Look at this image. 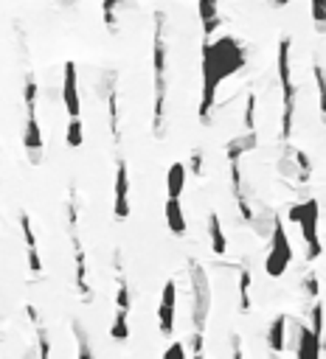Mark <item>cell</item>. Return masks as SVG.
<instances>
[{"label": "cell", "mask_w": 326, "mask_h": 359, "mask_svg": "<svg viewBox=\"0 0 326 359\" xmlns=\"http://www.w3.org/2000/svg\"><path fill=\"white\" fill-rule=\"evenodd\" d=\"M245 65V48L233 37H220L202 45V99H200V121L209 124L211 110L217 104L220 84L233 76Z\"/></svg>", "instance_id": "cell-1"}, {"label": "cell", "mask_w": 326, "mask_h": 359, "mask_svg": "<svg viewBox=\"0 0 326 359\" xmlns=\"http://www.w3.org/2000/svg\"><path fill=\"white\" fill-rule=\"evenodd\" d=\"M166 59H169V48H166V14L155 12V34H152V132L155 138H163V129H166V90H169V79H166Z\"/></svg>", "instance_id": "cell-2"}, {"label": "cell", "mask_w": 326, "mask_h": 359, "mask_svg": "<svg viewBox=\"0 0 326 359\" xmlns=\"http://www.w3.org/2000/svg\"><path fill=\"white\" fill-rule=\"evenodd\" d=\"M37 96H39L37 79L28 76L26 93H23V99H26V138H23V144H26V152H28L34 166L43 160V149H46L43 146V126H39V115H37Z\"/></svg>", "instance_id": "cell-3"}, {"label": "cell", "mask_w": 326, "mask_h": 359, "mask_svg": "<svg viewBox=\"0 0 326 359\" xmlns=\"http://www.w3.org/2000/svg\"><path fill=\"white\" fill-rule=\"evenodd\" d=\"M278 81L284 93V113H281V138L293 135V115H296V84L290 73V37L278 42Z\"/></svg>", "instance_id": "cell-4"}, {"label": "cell", "mask_w": 326, "mask_h": 359, "mask_svg": "<svg viewBox=\"0 0 326 359\" xmlns=\"http://www.w3.org/2000/svg\"><path fill=\"white\" fill-rule=\"evenodd\" d=\"M287 216H290V222H296L301 228V236L307 242V258L315 261L320 255V250H323L320 247V236H318V216H320L318 202L315 200H304V202L293 205Z\"/></svg>", "instance_id": "cell-5"}, {"label": "cell", "mask_w": 326, "mask_h": 359, "mask_svg": "<svg viewBox=\"0 0 326 359\" xmlns=\"http://www.w3.org/2000/svg\"><path fill=\"white\" fill-rule=\"evenodd\" d=\"M290 261H293V247H290L287 231H284L281 219H273V236H270V253L265 258V273L270 278H281L287 273Z\"/></svg>", "instance_id": "cell-6"}, {"label": "cell", "mask_w": 326, "mask_h": 359, "mask_svg": "<svg viewBox=\"0 0 326 359\" xmlns=\"http://www.w3.org/2000/svg\"><path fill=\"white\" fill-rule=\"evenodd\" d=\"M189 275H191V292H194V306H191V320L197 326V334H202L209 320V306H211V292H209V275L197 261H189Z\"/></svg>", "instance_id": "cell-7"}, {"label": "cell", "mask_w": 326, "mask_h": 359, "mask_svg": "<svg viewBox=\"0 0 326 359\" xmlns=\"http://www.w3.org/2000/svg\"><path fill=\"white\" fill-rule=\"evenodd\" d=\"M175 309H178V284L166 281L160 292V306H157V329L163 337L175 334Z\"/></svg>", "instance_id": "cell-8"}, {"label": "cell", "mask_w": 326, "mask_h": 359, "mask_svg": "<svg viewBox=\"0 0 326 359\" xmlns=\"http://www.w3.org/2000/svg\"><path fill=\"white\" fill-rule=\"evenodd\" d=\"M62 107L70 115V121L82 118V99H79V79H76V65L65 62L62 68Z\"/></svg>", "instance_id": "cell-9"}, {"label": "cell", "mask_w": 326, "mask_h": 359, "mask_svg": "<svg viewBox=\"0 0 326 359\" xmlns=\"http://www.w3.org/2000/svg\"><path fill=\"white\" fill-rule=\"evenodd\" d=\"M115 219L130 216V168L124 160H118L115 166V202H113Z\"/></svg>", "instance_id": "cell-10"}, {"label": "cell", "mask_w": 326, "mask_h": 359, "mask_svg": "<svg viewBox=\"0 0 326 359\" xmlns=\"http://www.w3.org/2000/svg\"><path fill=\"white\" fill-rule=\"evenodd\" d=\"M20 231L26 239V253H28V269L31 275L39 278L43 275V258H39V247H37V233H34V224L28 219V213H20Z\"/></svg>", "instance_id": "cell-11"}, {"label": "cell", "mask_w": 326, "mask_h": 359, "mask_svg": "<svg viewBox=\"0 0 326 359\" xmlns=\"http://www.w3.org/2000/svg\"><path fill=\"white\" fill-rule=\"evenodd\" d=\"M73 236V255H76V289H79V298L90 303L93 295H90V284H88V264H85V247H82L76 231L70 233Z\"/></svg>", "instance_id": "cell-12"}, {"label": "cell", "mask_w": 326, "mask_h": 359, "mask_svg": "<svg viewBox=\"0 0 326 359\" xmlns=\"http://www.w3.org/2000/svg\"><path fill=\"white\" fill-rule=\"evenodd\" d=\"M28 309V318H31V326H34V337H37V359H51V337H48V329L39 318L37 306H26Z\"/></svg>", "instance_id": "cell-13"}, {"label": "cell", "mask_w": 326, "mask_h": 359, "mask_svg": "<svg viewBox=\"0 0 326 359\" xmlns=\"http://www.w3.org/2000/svg\"><path fill=\"white\" fill-rule=\"evenodd\" d=\"M296 359H320V334H315L309 326H301V329H298Z\"/></svg>", "instance_id": "cell-14"}, {"label": "cell", "mask_w": 326, "mask_h": 359, "mask_svg": "<svg viewBox=\"0 0 326 359\" xmlns=\"http://www.w3.org/2000/svg\"><path fill=\"white\" fill-rule=\"evenodd\" d=\"M163 216H166V228L172 236H186L189 224H186V213L180 200H166V208H163Z\"/></svg>", "instance_id": "cell-15"}, {"label": "cell", "mask_w": 326, "mask_h": 359, "mask_svg": "<svg viewBox=\"0 0 326 359\" xmlns=\"http://www.w3.org/2000/svg\"><path fill=\"white\" fill-rule=\"evenodd\" d=\"M197 14H200V20H202V34H206V42H211L214 31H217L220 23H222L220 6L209 3V0H202V3H197Z\"/></svg>", "instance_id": "cell-16"}, {"label": "cell", "mask_w": 326, "mask_h": 359, "mask_svg": "<svg viewBox=\"0 0 326 359\" xmlns=\"http://www.w3.org/2000/svg\"><path fill=\"white\" fill-rule=\"evenodd\" d=\"M186 177H189V168L183 163H172L169 166V171H166V200H180L183 197Z\"/></svg>", "instance_id": "cell-17"}, {"label": "cell", "mask_w": 326, "mask_h": 359, "mask_svg": "<svg viewBox=\"0 0 326 359\" xmlns=\"http://www.w3.org/2000/svg\"><path fill=\"white\" fill-rule=\"evenodd\" d=\"M267 345L273 353H281L287 348V314H278L267 329Z\"/></svg>", "instance_id": "cell-18"}, {"label": "cell", "mask_w": 326, "mask_h": 359, "mask_svg": "<svg viewBox=\"0 0 326 359\" xmlns=\"http://www.w3.org/2000/svg\"><path fill=\"white\" fill-rule=\"evenodd\" d=\"M209 236H211V250L217 255H225L228 250V239H225V231H222V222L217 213H209Z\"/></svg>", "instance_id": "cell-19"}, {"label": "cell", "mask_w": 326, "mask_h": 359, "mask_svg": "<svg viewBox=\"0 0 326 359\" xmlns=\"http://www.w3.org/2000/svg\"><path fill=\"white\" fill-rule=\"evenodd\" d=\"M253 146H256V132H253V135L248 132V135H239V138H233V141L228 144L225 155H228L231 163H239V157H242L245 152H251Z\"/></svg>", "instance_id": "cell-20"}, {"label": "cell", "mask_w": 326, "mask_h": 359, "mask_svg": "<svg viewBox=\"0 0 326 359\" xmlns=\"http://www.w3.org/2000/svg\"><path fill=\"white\" fill-rule=\"evenodd\" d=\"M73 340H76V359H96L93 345H90V334L79 320H73Z\"/></svg>", "instance_id": "cell-21"}, {"label": "cell", "mask_w": 326, "mask_h": 359, "mask_svg": "<svg viewBox=\"0 0 326 359\" xmlns=\"http://www.w3.org/2000/svg\"><path fill=\"white\" fill-rule=\"evenodd\" d=\"M110 337L115 342H127L130 340V314H118L115 311V320L110 326Z\"/></svg>", "instance_id": "cell-22"}, {"label": "cell", "mask_w": 326, "mask_h": 359, "mask_svg": "<svg viewBox=\"0 0 326 359\" xmlns=\"http://www.w3.org/2000/svg\"><path fill=\"white\" fill-rule=\"evenodd\" d=\"M107 104H110V118H113V138L121 141V124H118V90H107Z\"/></svg>", "instance_id": "cell-23"}, {"label": "cell", "mask_w": 326, "mask_h": 359, "mask_svg": "<svg viewBox=\"0 0 326 359\" xmlns=\"http://www.w3.org/2000/svg\"><path fill=\"white\" fill-rule=\"evenodd\" d=\"M82 144H85V124H82V118H76L68 124V146L79 149Z\"/></svg>", "instance_id": "cell-24"}, {"label": "cell", "mask_w": 326, "mask_h": 359, "mask_svg": "<svg viewBox=\"0 0 326 359\" xmlns=\"http://www.w3.org/2000/svg\"><path fill=\"white\" fill-rule=\"evenodd\" d=\"M312 73H315V81H318V99H320V115H323V121H326V70L315 62V68H312Z\"/></svg>", "instance_id": "cell-25"}, {"label": "cell", "mask_w": 326, "mask_h": 359, "mask_svg": "<svg viewBox=\"0 0 326 359\" xmlns=\"http://www.w3.org/2000/svg\"><path fill=\"white\" fill-rule=\"evenodd\" d=\"M239 306L251 309V273L248 269H242V275H239Z\"/></svg>", "instance_id": "cell-26"}, {"label": "cell", "mask_w": 326, "mask_h": 359, "mask_svg": "<svg viewBox=\"0 0 326 359\" xmlns=\"http://www.w3.org/2000/svg\"><path fill=\"white\" fill-rule=\"evenodd\" d=\"M245 129L251 135L256 132V96L253 93L248 96V104H245Z\"/></svg>", "instance_id": "cell-27"}, {"label": "cell", "mask_w": 326, "mask_h": 359, "mask_svg": "<svg viewBox=\"0 0 326 359\" xmlns=\"http://www.w3.org/2000/svg\"><path fill=\"white\" fill-rule=\"evenodd\" d=\"M309 12H312V20H315V28L326 31V3L323 0H315V3L309 6Z\"/></svg>", "instance_id": "cell-28"}, {"label": "cell", "mask_w": 326, "mask_h": 359, "mask_svg": "<svg viewBox=\"0 0 326 359\" xmlns=\"http://www.w3.org/2000/svg\"><path fill=\"white\" fill-rule=\"evenodd\" d=\"M115 3H104L102 12H104V26L110 28V34H118V23H115Z\"/></svg>", "instance_id": "cell-29"}, {"label": "cell", "mask_w": 326, "mask_h": 359, "mask_svg": "<svg viewBox=\"0 0 326 359\" xmlns=\"http://www.w3.org/2000/svg\"><path fill=\"white\" fill-rule=\"evenodd\" d=\"M163 359H189V356H186V345H183V342H178V340H175V342H169V345H166V351H163Z\"/></svg>", "instance_id": "cell-30"}, {"label": "cell", "mask_w": 326, "mask_h": 359, "mask_svg": "<svg viewBox=\"0 0 326 359\" xmlns=\"http://www.w3.org/2000/svg\"><path fill=\"white\" fill-rule=\"evenodd\" d=\"M191 171L200 177V171H202V152L200 149H194V155H191Z\"/></svg>", "instance_id": "cell-31"}, {"label": "cell", "mask_w": 326, "mask_h": 359, "mask_svg": "<svg viewBox=\"0 0 326 359\" xmlns=\"http://www.w3.org/2000/svg\"><path fill=\"white\" fill-rule=\"evenodd\" d=\"M194 356L191 359H206V356H202V334H194Z\"/></svg>", "instance_id": "cell-32"}, {"label": "cell", "mask_w": 326, "mask_h": 359, "mask_svg": "<svg viewBox=\"0 0 326 359\" xmlns=\"http://www.w3.org/2000/svg\"><path fill=\"white\" fill-rule=\"evenodd\" d=\"M304 287H307V292L315 298L318 295V281H315V275H307V281H304Z\"/></svg>", "instance_id": "cell-33"}, {"label": "cell", "mask_w": 326, "mask_h": 359, "mask_svg": "<svg viewBox=\"0 0 326 359\" xmlns=\"http://www.w3.org/2000/svg\"><path fill=\"white\" fill-rule=\"evenodd\" d=\"M233 359H242V348H239V340L233 337Z\"/></svg>", "instance_id": "cell-34"}]
</instances>
